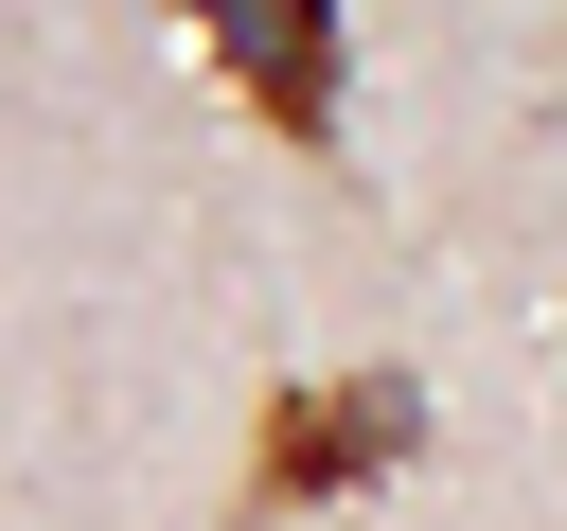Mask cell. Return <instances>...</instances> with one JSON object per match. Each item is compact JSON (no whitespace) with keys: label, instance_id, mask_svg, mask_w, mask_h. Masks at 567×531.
Wrapping results in <instances>:
<instances>
[{"label":"cell","instance_id":"6da1fadb","mask_svg":"<svg viewBox=\"0 0 567 531\" xmlns=\"http://www.w3.org/2000/svg\"><path fill=\"white\" fill-rule=\"evenodd\" d=\"M408 442H425V389H408V372H337V389H266V425H248V513H319V496L390 478Z\"/></svg>","mask_w":567,"mask_h":531},{"label":"cell","instance_id":"7a4b0ae2","mask_svg":"<svg viewBox=\"0 0 567 531\" xmlns=\"http://www.w3.org/2000/svg\"><path fill=\"white\" fill-rule=\"evenodd\" d=\"M213 35V71L284 124V142H337V0H177Z\"/></svg>","mask_w":567,"mask_h":531}]
</instances>
